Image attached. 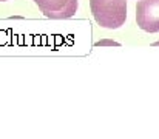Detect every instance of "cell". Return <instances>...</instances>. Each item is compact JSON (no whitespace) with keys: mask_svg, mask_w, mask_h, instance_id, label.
Listing matches in <instances>:
<instances>
[{"mask_svg":"<svg viewBox=\"0 0 159 139\" xmlns=\"http://www.w3.org/2000/svg\"><path fill=\"white\" fill-rule=\"evenodd\" d=\"M90 8L102 28L117 30L127 20V0H90Z\"/></svg>","mask_w":159,"mask_h":139,"instance_id":"obj_1","label":"cell"},{"mask_svg":"<svg viewBox=\"0 0 159 139\" xmlns=\"http://www.w3.org/2000/svg\"><path fill=\"white\" fill-rule=\"evenodd\" d=\"M138 26L145 33L159 31V0H139L136 5Z\"/></svg>","mask_w":159,"mask_h":139,"instance_id":"obj_2","label":"cell"},{"mask_svg":"<svg viewBox=\"0 0 159 139\" xmlns=\"http://www.w3.org/2000/svg\"><path fill=\"white\" fill-rule=\"evenodd\" d=\"M153 45H155V46H159V40H158V42H155Z\"/></svg>","mask_w":159,"mask_h":139,"instance_id":"obj_4","label":"cell"},{"mask_svg":"<svg viewBox=\"0 0 159 139\" xmlns=\"http://www.w3.org/2000/svg\"><path fill=\"white\" fill-rule=\"evenodd\" d=\"M0 2H6V0H0Z\"/></svg>","mask_w":159,"mask_h":139,"instance_id":"obj_5","label":"cell"},{"mask_svg":"<svg viewBox=\"0 0 159 139\" xmlns=\"http://www.w3.org/2000/svg\"><path fill=\"white\" fill-rule=\"evenodd\" d=\"M34 3L48 19H70L79 6L77 0H34Z\"/></svg>","mask_w":159,"mask_h":139,"instance_id":"obj_3","label":"cell"}]
</instances>
